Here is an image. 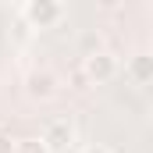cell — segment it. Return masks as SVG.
Instances as JSON below:
<instances>
[{"label":"cell","instance_id":"obj_1","mask_svg":"<svg viewBox=\"0 0 153 153\" xmlns=\"http://www.w3.org/2000/svg\"><path fill=\"white\" fill-rule=\"evenodd\" d=\"M39 143L46 146V153H68L75 146V121L71 117H50L43 125Z\"/></svg>","mask_w":153,"mask_h":153},{"label":"cell","instance_id":"obj_6","mask_svg":"<svg viewBox=\"0 0 153 153\" xmlns=\"http://www.w3.org/2000/svg\"><path fill=\"white\" fill-rule=\"evenodd\" d=\"M14 153H46V146L39 139H22V143H14Z\"/></svg>","mask_w":153,"mask_h":153},{"label":"cell","instance_id":"obj_5","mask_svg":"<svg viewBox=\"0 0 153 153\" xmlns=\"http://www.w3.org/2000/svg\"><path fill=\"white\" fill-rule=\"evenodd\" d=\"M125 75L132 78L135 85H153V53H146V50L132 53L128 64H125Z\"/></svg>","mask_w":153,"mask_h":153},{"label":"cell","instance_id":"obj_8","mask_svg":"<svg viewBox=\"0 0 153 153\" xmlns=\"http://www.w3.org/2000/svg\"><path fill=\"white\" fill-rule=\"evenodd\" d=\"M78 153H111L107 146H85V150H78Z\"/></svg>","mask_w":153,"mask_h":153},{"label":"cell","instance_id":"obj_2","mask_svg":"<svg viewBox=\"0 0 153 153\" xmlns=\"http://www.w3.org/2000/svg\"><path fill=\"white\" fill-rule=\"evenodd\" d=\"M22 18H25L32 29H53V25H61V18H64V4H57V0H29V4L22 7Z\"/></svg>","mask_w":153,"mask_h":153},{"label":"cell","instance_id":"obj_4","mask_svg":"<svg viewBox=\"0 0 153 153\" xmlns=\"http://www.w3.org/2000/svg\"><path fill=\"white\" fill-rule=\"evenodd\" d=\"M25 93H29L32 100H50V96L57 93V75L46 71V68L29 71V78H25Z\"/></svg>","mask_w":153,"mask_h":153},{"label":"cell","instance_id":"obj_7","mask_svg":"<svg viewBox=\"0 0 153 153\" xmlns=\"http://www.w3.org/2000/svg\"><path fill=\"white\" fill-rule=\"evenodd\" d=\"M0 153H14V146H11V139H4V135H0Z\"/></svg>","mask_w":153,"mask_h":153},{"label":"cell","instance_id":"obj_3","mask_svg":"<svg viewBox=\"0 0 153 153\" xmlns=\"http://www.w3.org/2000/svg\"><path fill=\"white\" fill-rule=\"evenodd\" d=\"M82 71H85V78H89L93 85H103V82H111V78L117 75V57L107 53V50H93V53H85Z\"/></svg>","mask_w":153,"mask_h":153}]
</instances>
